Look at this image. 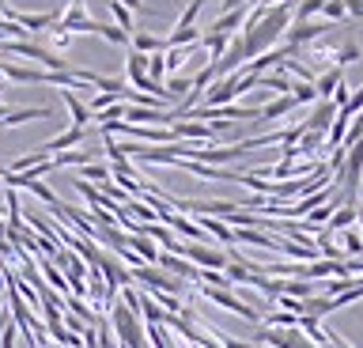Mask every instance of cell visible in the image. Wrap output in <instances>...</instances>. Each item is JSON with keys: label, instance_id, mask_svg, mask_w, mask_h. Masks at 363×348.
Returning <instances> with one entry per match:
<instances>
[{"label": "cell", "instance_id": "obj_1", "mask_svg": "<svg viewBox=\"0 0 363 348\" xmlns=\"http://www.w3.org/2000/svg\"><path fill=\"white\" fill-rule=\"evenodd\" d=\"M288 27H291V4H272V8H254V12L246 16V23H242V46H246V64L250 61H257L261 53H269V50H277V42L288 35Z\"/></svg>", "mask_w": 363, "mask_h": 348}, {"label": "cell", "instance_id": "obj_22", "mask_svg": "<svg viewBox=\"0 0 363 348\" xmlns=\"http://www.w3.org/2000/svg\"><path fill=\"white\" fill-rule=\"evenodd\" d=\"M140 76H147V57L144 53H129V57H125V80H140Z\"/></svg>", "mask_w": 363, "mask_h": 348}, {"label": "cell", "instance_id": "obj_32", "mask_svg": "<svg viewBox=\"0 0 363 348\" xmlns=\"http://www.w3.org/2000/svg\"><path fill=\"white\" fill-rule=\"evenodd\" d=\"M254 0H220V16L223 12H235V8H250Z\"/></svg>", "mask_w": 363, "mask_h": 348}, {"label": "cell", "instance_id": "obj_25", "mask_svg": "<svg viewBox=\"0 0 363 348\" xmlns=\"http://www.w3.org/2000/svg\"><path fill=\"white\" fill-rule=\"evenodd\" d=\"M79 178H84V182H87V178H91V182H110V167H102V163H87V167H79Z\"/></svg>", "mask_w": 363, "mask_h": 348}, {"label": "cell", "instance_id": "obj_38", "mask_svg": "<svg viewBox=\"0 0 363 348\" xmlns=\"http://www.w3.org/2000/svg\"><path fill=\"white\" fill-rule=\"evenodd\" d=\"M359 208H363V205H359Z\"/></svg>", "mask_w": 363, "mask_h": 348}, {"label": "cell", "instance_id": "obj_15", "mask_svg": "<svg viewBox=\"0 0 363 348\" xmlns=\"http://www.w3.org/2000/svg\"><path fill=\"white\" fill-rule=\"evenodd\" d=\"M129 250L140 257L144 265H155L159 262V250H155V239H147V235H140V231H133L129 235Z\"/></svg>", "mask_w": 363, "mask_h": 348}, {"label": "cell", "instance_id": "obj_3", "mask_svg": "<svg viewBox=\"0 0 363 348\" xmlns=\"http://www.w3.org/2000/svg\"><path fill=\"white\" fill-rule=\"evenodd\" d=\"M174 257H186L189 265H197V269H212V273H223L227 269V254L223 250H212L208 242H178V250Z\"/></svg>", "mask_w": 363, "mask_h": 348}, {"label": "cell", "instance_id": "obj_8", "mask_svg": "<svg viewBox=\"0 0 363 348\" xmlns=\"http://www.w3.org/2000/svg\"><path fill=\"white\" fill-rule=\"evenodd\" d=\"M79 144H84V129H76V125H72V129H65L61 137L45 140V144H42V152L53 159V155H61V152H72V148H79Z\"/></svg>", "mask_w": 363, "mask_h": 348}, {"label": "cell", "instance_id": "obj_24", "mask_svg": "<svg viewBox=\"0 0 363 348\" xmlns=\"http://www.w3.org/2000/svg\"><path fill=\"white\" fill-rule=\"evenodd\" d=\"M340 239H345V246H340V254H348V257H363V239L356 231H340Z\"/></svg>", "mask_w": 363, "mask_h": 348}, {"label": "cell", "instance_id": "obj_20", "mask_svg": "<svg viewBox=\"0 0 363 348\" xmlns=\"http://www.w3.org/2000/svg\"><path fill=\"white\" fill-rule=\"evenodd\" d=\"M314 284H311V280H284V284H280V296H288V299H311L314 296Z\"/></svg>", "mask_w": 363, "mask_h": 348}, {"label": "cell", "instance_id": "obj_18", "mask_svg": "<svg viewBox=\"0 0 363 348\" xmlns=\"http://www.w3.org/2000/svg\"><path fill=\"white\" fill-rule=\"evenodd\" d=\"M261 110V121H277V118H288L291 110H295V99L291 95H280V99H272L269 106H257Z\"/></svg>", "mask_w": 363, "mask_h": 348}, {"label": "cell", "instance_id": "obj_12", "mask_svg": "<svg viewBox=\"0 0 363 348\" xmlns=\"http://www.w3.org/2000/svg\"><path fill=\"white\" fill-rule=\"evenodd\" d=\"M246 16H250V8H235V12H223V16L208 27V35H223V38H231L235 30L246 23Z\"/></svg>", "mask_w": 363, "mask_h": 348}, {"label": "cell", "instance_id": "obj_21", "mask_svg": "<svg viewBox=\"0 0 363 348\" xmlns=\"http://www.w3.org/2000/svg\"><path fill=\"white\" fill-rule=\"evenodd\" d=\"M329 57H333L337 61V69H345V64H356L359 57H363V53H359V46H356V42H345V46H340V50H329Z\"/></svg>", "mask_w": 363, "mask_h": 348}, {"label": "cell", "instance_id": "obj_17", "mask_svg": "<svg viewBox=\"0 0 363 348\" xmlns=\"http://www.w3.org/2000/svg\"><path fill=\"white\" fill-rule=\"evenodd\" d=\"M106 8H110V16H113V27H118V30H125V35H136V16L129 12V8H121L118 4V0H106Z\"/></svg>", "mask_w": 363, "mask_h": 348}, {"label": "cell", "instance_id": "obj_34", "mask_svg": "<svg viewBox=\"0 0 363 348\" xmlns=\"http://www.w3.org/2000/svg\"><path fill=\"white\" fill-rule=\"evenodd\" d=\"M0 99H4V84H0Z\"/></svg>", "mask_w": 363, "mask_h": 348}, {"label": "cell", "instance_id": "obj_31", "mask_svg": "<svg viewBox=\"0 0 363 348\" xmlns=\"http://www.w3.org/2000/svg\"><path fill=\"white\" fill-rule=\"evenodd\" d=\"M318 348H352V344H348V341H345V337H340V333H333V330H325V341L318 344Z\"/></svg>", "mask_w": 363, "mask_h": 348}, {"label": "cell", "instance_id": "obj_16", "mask_svg": "<svg viewBox=\"0 0 363 348\" xmlns=\"http://www.w3.org/2000/svg\"><path fill=\"white\" fill-rule=\"evenodd\" d=\"M197 223H201V231H204V235H216L220 242L235 246V228H227L223 220H216V216H197Z\"/></svg>", "mask_w": 363, "mask_h": 348}, {"label": "cell", "instance_id": "obj_29", "mask_svg": "<svg viewBox=\"0 0 363 348\" xmlns=\"http://www.w3.org/2000/svg\"><path fill=\"white\" fill-rule=\"evenodd\" d=\"M118 4H121V8H129L133 16H136V12H140V16H159L155 8H147V4H144V0H118Z\"/></svg>", "mask_w": 363, "mask_h": 348}, {"label": "cell", "instance_id": "obj_19", "mask_svg": "<svg viewBox=\"0 0 363 348\" xmlns=\"http://www.w3.org/2000/svg\"><path fill=\"white\" fill-rule=\"evenodd\" d=\"M352 223H356V205H340L333 216H329L325 231H329V235H337V231H348Z\"/></svg>", "mask_w": 363, "mask_h": 348}, {"label": "cell", "instance_id": "obj_11", "mask_svg": "<svg viewBox=\"0 0 363 348\" xmlns=\"http://www.w3.org/2000/svg\"><path fill=\"white\" fill-rule=\"evenodd\" d=\"M155 269H163V273H174V276H182V280H197V276H201L197 265H189L186 257H174V254H159Z\"/></svg>", "mask_w": 363, "mask_h": 348}, {"label": "cell", "instance_id": "obj_6", "mask_svg": "<svg viewBox=\"0 0 363 348\" xmlns=\"http://www.w3.org/2000/svg\"><path fill=\"white\" fill-rule=\"evenodd\" d=\"M178 140H189V144H201V140H216L220 133L216 125H204V121H189V118H174V125H170Z\"/></svg>", "mask_w": 363, "mask_h": 348}, {"label": "cell", "instance_id": "obj_7", "mask_svg": "<svg viewBox=\"0 0 363 348\" xmlns=\"http://www.w3.org/2000/svg\"><path fill=\"white\" fill-rule=\"evenodd\" d=\"M325 30H329V23H291L284 38H288V46H295V50H306L314 38H322Z\"/></svg>", "mask_w": 363, "mask_h": 348}, {"label": "cell", "instance_id": "obj_10", "mask_svg": "<svg viewBox=\"0 0 363 348\" xmlns=\"http://www.w3.org/2000/svg\"><path fill=\"white\" fill-rule=\"evenodd\" d=\"M340 84H345V69H337V64H333V69H325V72L314 80V95H318V103H329Z\"/></svg>", "mask_w": 363, "mask_h": 348}, {"label": "cell", "instance_id": "obj_26", "mask_svg": "<svg viewBox=\"0 0 363 348\" xmlns=\"http://www.w3.org/2000/svg\"><path fill=\"white\" fill-rule=\"evenodd\" d=\"M197 16H201V4H197V0H189V4H186V12L178 16L174 30H189V27H197Z\"/></svg>", "mask_w": 363, "mask_h": 348}, {"label": "cell", "instance_id": "obj_5", "mask_svg": "<svg viewBox=\"0 0 363 348\" xmlns=\"http://www.w3.org/2000/svg\"><path fill=\"white\" fill-rule=\"evenodd\" d=\"M257 344H265V348H318L299 330H269V325L257 333Z\"/></svg>", "mask_w": 363, "mask_h": 348}, {"label": "cell", "instance_id": "obj_2", "mask_svg": "<svg viewBox=\"0 0 363 348\" xmlns=\"http://www.w3.org/2000/svg\"><path fill=\"white\" fill-rule=\"evenodd\" d=\"M250 87H257V76H250V72H231V76H223V80H216L208 91L201 95V106H231L242 91H250Z\"/></svg>", "mask_w": 363, "mask_h": 348}, {"label": "cell", "instance_id": "obj_37", "mask_svg": "<svg viewBox=\"0 0 363 348\" xmlns=\"http://www.w3.org/2000/svg\"><path fill=\"white\" fill-rule=\"evenodd\" d=\"M193 348H201V344H193Z\"/></svg>", "mask_w": 363, "mask_h": 348}, {"label": "cell", "instance_id": "obj_4", "mask_svg": "<svg viewBox=\"0 0 363 348\" xmlns=\"http://www.w3.org/2000/svg\"><path fill=\"white\" fill-rule=\"evenodd\" d=\"M201 296H204V299H212L216 307H223V310L238 314V318H246V322H261V314H257L254 307H250V303L238 299L231 288H208V284H204V288H201Z\"/></svg>", "mask_w": 363, "mask_h": 348}, {"label": "cell", "instance_id": "obj_36", "mask_svg": "<svg viewBox=\"0 0 363 348\" xmlns=\"http://www.w3.org/2000/svg\"><path fill=\"white\" fill-rule=\"evenodd\" d=\"M359 189H363V178H359Z\"/></svg>", "mask_w": 363, "mask_h": 348}, {"label": "cell", "instance_id": "obj_33", "mask_svg": "<svg viewBox=\"0 0 363 348\" xmlns=\"http://www.w3.org/2000/svg\"><path fill=\"white\" fill-rule=\"evenodd\" d=\"M345 12L356 16V19H363V0H345Z\"/></svg>", "mask_w": 363, "mask_h": 348}, {"label": "cell", "instance_id": "obj_27", "mask_svg": "<svg viewBox=\"0 0 363 348\" xmlns=\"http://www.w3.org/2000/svg\"><path fill=\"white\" fill-rule=\"evenodd\" d=\"M163 76H167V57H163V53H152V57H147V80H163Z\"/></svg>", "mask_w": 363, "mask_h": 348}, {"label": "cell", "instance_id": "obj_9", "mask_svg": "<svg viewBox=\"0 0 363 348\" xmlns=\"http://www.w3.org/2000/svg\"><path fill=\"white\" fill-rule=\"evenodd\" d=\"M333 118H337V106L333 103H314V110H311V118L303 121V129H311V133H329V125H333Z\"/></svg>", "mask_w": 363, "mask_h": 348}, {"label": "cell", "instance_id": "obj_13", "mask_svg": "<svg viewBox=\"0 0 363 348\" xmlns=\"http://www.w3.org/2000/svg\"><path fill=\"white\" fill-rule=\"evenodd\" d=\"M61 99H65L68 114H72V125H76V129H84V125H91V121H95V114L87 110V103H79L72 87H65V91H61Z\"/></svg>", "mask_w": 363, "mask_h": 348}, {"label": "cell", "instance_id": "obj_35", "mask_svg": "<svg viewBox=\"0 0 363 348\" xmlns=\"http://www.w3.org/2000/svg\"><path fill=\"white\" fill-rule=\"evenodd\" d=\"M197 4H201V8H204V4H208V0H197Z\"/></svg>", "mask_w": 363, "mask_h": 348}, {"label": "cell", "instance_id": "obj_23", "mask_svg": "<svg viewBox=\"0 0 363 348\" xmlns=\"http://www.w3.org/2000/svg\"><path fill=\"white\" fill-rule=\"evenodd\" d=\"M291 99H295V106H311L318 103V95H314V84H291Z\"/></svg>", "mask_w": 363, "mask_h": 348}, {"label": "cell", "instance_id": "obj_28", "mask_svg": "<svg viewBox=\"0 0 363 348\" xmlns=\"http://www.w3.org/2000/svg\"><path fill=\"white\" fill-rule=\"evenodd\" d=\"M322 16H325V23H340V19L348 16V12H345V0H325Z\"/></svg>", "mask_w": 363, "mask_h": 348}, {"label": "cell", "instance_id": "obj_30", "mask_svg": "<svg viewBox=\"0 0 363 348\" xmlns=\"http://www.w3.org/2000/svg\"><path fill=\"white\" fill-rule=\"evenodd\" d=\"M42 273L50 276V284H53V288H61V291H68V284H65V276H61V269H53L50 262H45V265H42Z\"/></svg>", "mask_w": 363, "mask_h": 348}, {"label": "cell", "instance_id": "obj_14", "mask_svg": "<svg viewBox=\"0 0 363 348\" xmlns=\"http://www.w3.org/2000/svg\"><path fill=\"white\" fill-rule=\"evenodd\" d=\"M129 46H133V53H144V57H152V53H163V50H167V38L147 35V30H136V35L129 38Z\"/></svg>", "mask_w": 363, "mask_h": 348}]
</instances>
